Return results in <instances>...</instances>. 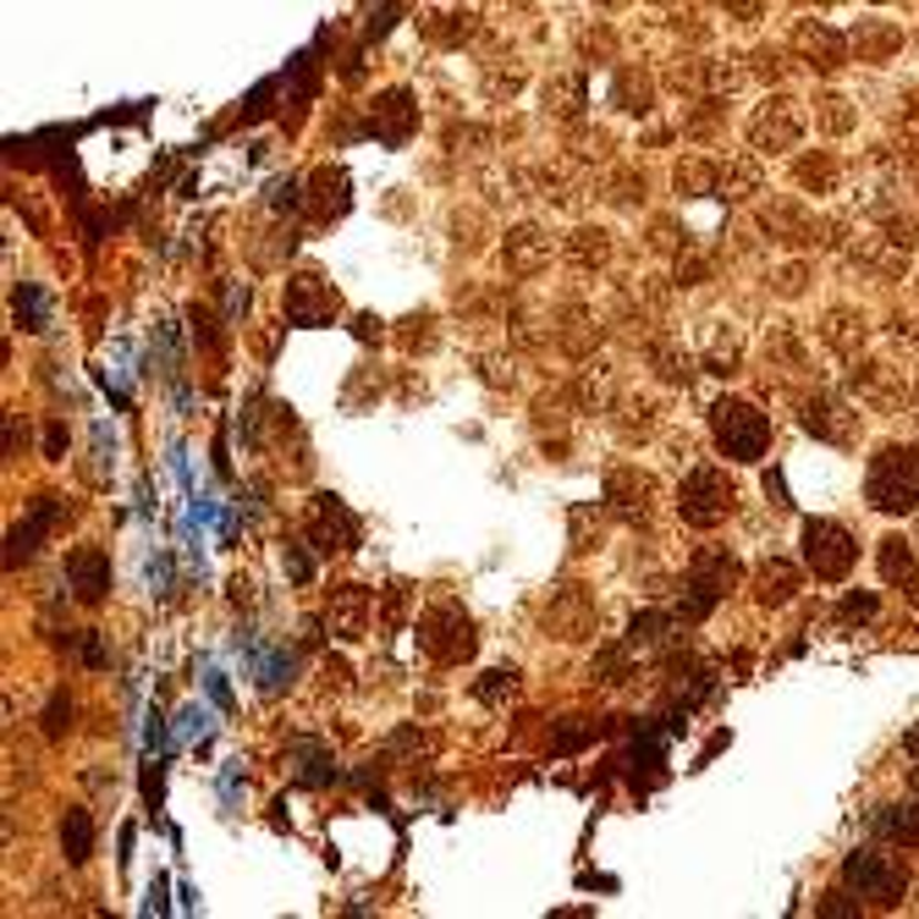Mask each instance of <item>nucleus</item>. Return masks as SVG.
I'll use <instances>...</instances> for the list:
<instances>
[{
	"label": "nucleus",
	"instance_id": "nucleus-31",
	"mask_svg": "<svg viewBox=\"0 0 919 919\" xmlns=\"http://www.w3.org/2000/svg\"><path fill=\"white\" fill-rule=\"evenodd\" d=\"M512 688H518V672H512V666H507V672H484L479 700H490V705H496V700H501V694H512Z\"/></svg>",
	"mask_w": 919,
	"mask_h": 919
},
{
	"label": "nucleus",
	"instance_id": "nucleus-22",
	"mask_svg": "<svg viewBox=\"0 0 919 919\" xmlns=\"http://www.w3.org/2000/svg\"><path fill=\"white\" fill-rule=\"evenodd\" d=\"M568 259H573L579 270H601V265L612 259V237H606L601 226H584V232L568 237Z\"/></svg>",
	"mask_w": 919,
	"mask_h": 919
},
{
	"label": "nucleus",
	"instance_id": "nucleus-6",
	"mask_svg": "<svg viewBox=\"0 0 919 919\" xmlns=\"http://www.w3.org/2000/svg\"><path fill=\"white\" fill-rule=\"evenodd\" d=\"M733 584H738V556H733V551H700V556H694V573H688V595H683L677 612L688 616V622H700Z\"/></svg>",
	"mask_w": 919,
	"mask_h": 919
},
{
	"label": "nucleus",
	"instance_id": "nucleus-28",
	"mask_svg": "<svg viewBox=\"0 0 919 919\" xmlns=\"http://www.w3.org/2000/svg\"><path fill=\"white\" fill-rule=\"evenodd\" d=\"M616 100H622V111H650V83L639 72H622L616 78Z\"/></svg>",
	"mask_w": 919,
	"mask_h": 919
},
{
	"label": "nucleus",
	"instance_id": "nucleus-23",
	"mask_svg": "<svg viewBox=\"0 0 919 919\" xmlns=\"http://www.w3.org/2000/svg\"><path fill=\"white\" fill-rule=\"evenodd\" d=\"M375 116H380V139H386V144H402L408 127H413V105H408V94H386V100L375 105Z\"/></svg>",
	"mask_w": 919,
	"mask_h": 919
},
{
	"label": "nucleus",
	"instance_id": "nucleus-29",
	"mask_svg": "<svg viewBox=\"0 0 919 919\" xmlns=\"http://www.w3.org/2000/svg\"><path fill=\"white\" fill-rule=\"evenodd\" d=\"M848 325H854V314H831V319H826V341H831V347H837V353H854V347H859V341H865V330H859V336H854V330H848Z\"/></svg>",
	"mask_w": 919,
	"mask_h": 919
},
{
	"label": "nucleus",
	"instance_id": "nucleus-9",
	"mask_svg": "<svg viewBox=\"0 0 919 919\" xmlns=\"http://www.w3.org/2000/svg\"><path fill=\"white\" fill-rule=\"evenodd\" d=\"M601 496H606V507H612L622 523H644L650 507H655V479L639 473V468H612Z\"/></svg>",
	"mask_w": 919,
	"mask_h": 919
},
{
	"label": "nucleus",
	"instance_id": "nucleus-2",
	"mask_svg": "<svg viewBox=\"0 0 919 919\" xmlns=\"http://www.w3.org/2000/svg\"><path fill=\"white\" fill-rule=\"evenodd\" d=\"M865 496L881 512H915L919 507V447H887L881 458L870 462Z\"/></svg>",
	"mask_w": 919,
	"mask_h": 919
},
{
	"label": "nucleus",
	"instance_id": "nucleus-34",
	"mask_svg": "<svg viewBox=\"0 0 919 919\" xmlns=\"http://www.w3.org/2000/svg\"><path fill=\"white\" fill-rule=\"evenodd\" d=\"M595 738V722H584V727H562L556 733V755H568V749H579V744H590Z\"/></svg>",
	"mask_w": 919,
	"mask_h": 919
},
{
	"label": "nucleus",
	"instance_id": "nucleus-14",
	"mask_svg": "<svg viewBox=\"0 0 919 919\" xmlns=\"http://www.w3.org/2000/svg\"><path fill=\"white\" fill-rule=\"evenodd\" d=\"M501 259H507L512 276H540V270L551 265V237H545L540 226H518V232L507 237Z\"/></svg>",
	"mask_w": 919,
	"mask_h": 919
},
{
	"label": "nucleus",
	"instance_id": "nucleus-4",
	"mask_svg": "<svg viewBox=\"0 0 919 919\" xmlns=\"http://www.w3.org/2000/svg\"><path fill=\"white\" fill-rule=\"evenodd\" d=\"M804 562H809L815 579L837 584V579L854 573L859 545H854V534H848L843 523H831V518H809V523H804Z\"/></svg>",
	"mask_w": 919,
	"mask_h": 919
},
{
	"label": "nucleus",
	"instance_id": "nucleus-20",
	"mask_svg": "<svg viewBox=\"0 0 919 919\" xmlns=\"http://www.w3.org/2000/svg\"><path fill=\"white\" fill-rule=\"evenodd\" d=\"M61 854H67V865H89V854H94V820H89V809H67V820H61Z\"/></svg>",
	"mask_w": 919,
	"mask_h": 919
},
{
	"label": "nucleus",
	"instance_id": "nucleus-5",
	"mask_svg": "<svg viewBox=\"0 0 919 919\" xmlns=\"http://www.w3.org/2000/svg\"><path fill=\"white\" fill-rule=\"evenodd\" d=\"M843 881H848L859 898H870L876 909H898L903 892H909L903 865H892V859H881V854H870V848H859V854L843 859Z\"/></svg>",
	"mask_w": 919,
	"mask_h": 919
},
{
	"label": "nucleus",
	"instance_id": "nucleus-32",
	"mask_svg": "<svg viewBox=\"0 0 919 919\" xmlns=\"http://www.w3.org/2000/svg\"><path fill=\"white\" fill-rule=\"evenodd\" d=\"M67 716H72V705H67V694H55V700L44 705V738H61V733H67Z\"/></svg>",
	"mask_w": 919,
	"mask_h": 919
},
{
	"label": "nucleus",
	"instance_id": "nucleus-18",
	"mask_svg": "<svg viewBox=\"0 0 919 919\" xmlns=\"http://www.w3.org/2000/svg\"><path fill=\"white\" fill-rule=\"evenodd\" d=\"M876 831H881L887 843L919 848V798H909V804H887V809L876 815Z\"/></svg>",
	"mask_w": 919,
	"mask_h": 919
},
{
	"label": "nucleus",
	"instance_id": "nucleus-11",
	"mask_svg": "<svg viewBox=\"0 0 919 919\" xmlns=\"http://www.w3.org/2000/svg\"><path fill=\"white\" fill-rule=\"evenodd\" d=\"M67 579H72V590H78L83 606H100L111 595V556L100 545H78L67 556Z\"/></svg>",
	"mask_w": 919,
	"mask_h": 919
},
{
	"label": "nucleus",
	"instance_id": "nucleus-26",
	"mask_svg": "<svg viewBox=\"0 0 919 919\" xmlns=\"http://www.w3.org/2000/svg\"><path fill=\"white\" fill-rule=\"evenodd\" d=\"M711 182H716V165H711V160H688V165H677V187H683L688 198L711 193Z\"/></svg>",
	"mask_w": 919,
	"mask_h": 919
},
{
	"label": "nucleus",
	"instance_id": "nucleus-13",
	"mask_svg": "<svg viewBox=\"0 0 919 919\" xmlns=\"http://www.w3.org/2000/svg\"><path fill=\"white\" fill-rule=\"evenodd\" d=\"M364 616H369V595H364L358 584L330 590V606H325V627H330V639H341V644L364 639Z\"/></svg>",
	"mask_w": 919,
	"mask_h": 919
},
{
	"label": "nucleus",
	"instance_id": "nucleus-27",
	"mask_svg": "<svg viewBox=\"0 0 919 919\" xmlns=\"http://www.w3.org/2000/svg\"><path fill=\"white\" fill-rule=\"evenodd\" d=\"M579 402H584V408H606V402H612V369H584Z\"/></svg>",
	"mask_w": 919,
	"mask_h": 919
},
{
	"label": "nucleus",
	"instance_id": "nucleus-15",
	"mask_svg": "<svg viewBox=\"0 0 919 919\" xmlns=\"http://www.w3.org/2000/svg\"><path fill=\"white\" fill-rule=\"evenodd\" d=\"M793 590H798V573H793L782 556H770V562L755 568V601H760V606H787Z\"/></svg>",
	"mask_w": 919,
	"mask_h": 919
},
{
	"label": "nucleus",
	"instance_id": "nucleus-25",
	"mask_svg": "<svg viewBox=\"0 0 919 919\" xmlns=\"http://www.w3.org/2000/svg\"><path fill=\"white\" fill-rule=\"evenodd\" d=\"M11 308H17L22 330H44V325H50V298H44L39 287H17V298H11Z\"/></svg>",
	"mask_w": 919,
	"mask_h": 919
},
{
	"label": "nucleus",
	"instance_id": "nucleus-12",
	"mask_svg": "<svg viewBox=\"0 0 919 919\" xmlns=\"http://www.w3.org/2000/svg\"><path fill=\"white\" fill-rule=\"evenodd\" d=\"M336 314V287L319 276H293L287 282V319L293 325H330Z\"/></svg>",
	"mask_w": 919,
	"mask_h": 919
},
{
	"label": "nucleus",
	"instance_id": "nucleus-33",
	"mask_svg": "<svg viewBox=\"0 0 919 919\" xmlns=\"http://www.w3.org/2000/svg\"><path fill=\"white\" fill-rule=\"evenodd\" d=\"M755 182H760V176H755V165H738L733 176H722V198H744Z\"/></svg>",
	"mask_w": 919,
	"mask_h": 919
},
{
	"label": "nucleus",
	"instance_id": "nucleus-16",
	"mask_svg": "<svg viewBox=\"0 0 919 919\" xmlns=\"http://www.w3.org/2000/svg\"><path fill=\"white\" fill-rule=\"evenodd\" d=\"M545 105L562 116V122H579L584 105H590V89H584V72H562L545 83Z\"/></svg>",
	"mask_w": 919,
	"mask_h": 919
},
{
	"label": "nucleus",
	"instance_id": "nucleus-1",
	"mask_svg": "<svg viewBox=\"0 0 919 919\" xmlns=\"http://www.w3.org/2000/svg\"><path fill=\"white\" fill-rule=\"evenodd\" d=\"M711 430H716V447L733 462H760L770 447V419L744 397H722L711 408Z\"/></svg>",
	"mask_w": 919,
	"mask_h": 919
},
{
	"label": "nucleus",
	"instance_id": "nucleus-38",
	"mask_svg": "<svg viewBox=\"0 0 919 919\" xmlns=\"http://www.w3.org/2000/svg\"><path fill=\"white\" fill-rule=\"evenodd\" d=\"M915 787H919V770H915Z\"/></svg>",
	"mask_w": 919,
	"mask_h": 919
},
{
	"label": "nucleus",
	"instance_id": "nucleus-17",
	"mask_svg": "<svg viewBox=\"0 0 919 919\" xmlns=\"http://www.w3.org/2000/svg\"><path fill=\"white\" fill-rule=\"evenodd\" d=\"M798 50H804L809 67H820V72H837V67H843V39H837L831 28H820V22H804V28H798Z\"/></svg>",
	"mask_w": 919,
	"mask_h": 919
},
{
	"label": "nucleus",
	"instance_id": "nucleus-3",
	"mask_svg": "<svg viewBox=\"0 0 919 919\" xmlns=\"http://www.w3.org/2000/svg\"><path fill=\"white\" fill-rule=\"evenodd\" d=\"M733 501H738V490H733V479L722 473V468H694L688 479H683V490H677V512H683V523L688 529H716L727 512H733Z\"/></svg>",
	"mask_w": 919,
	"mask_h": 919
},
{
	"label": "nucleus",
	"instance_id": "nucleus-19",
	"mask_svg": "<svg viewBox=\"0 0 919 919\" xmlns=\"http://www.w3.org/2000/svg\"><path fill=\"white\" fill-rule=\"evenodd\" d=\"M50 518H55V501L44 496V501H39V512H33L28 523H17V529H11V551H6V568H17V562H28V556L39 551V534L50 529Z\"/></svg>",
	"mask_w": 919,
	"mask_h": 919
},
{
	"label": "nucleus",
	"instance_id": "nucleus-37",
	"mask_svg": "<svg viewBox=\"0 0 919 919\" xmlns=\"http://www.w3.org/2000/svg\"><path fill=\"white\" fill-rule=\"evenodd\" d=\"M83 661H89V666H105V644H100V633L83 639Z\"/></svg>",
	"mask_w": 919,
	"mask_h": 919
},
{
	"label": "nucleus",
	"instance_id": "nucleus-7",
	"mask_svg": "<svg viewBox=\"0 0 919 919\" xmlns=\"http://www.w3.org/2000/svg\"><path fill=\"white\" fill-rule=\"evenodd\" d=\"M419 644L441 661V666H458L473 655V622L458 606H436V612L419 622Z\"/></svg>",
	"mask_w": 919,
	"mask_h": 919
},
{
	"label": "nucleus",
	"instance_id": "nucleus-8",
	"mask_svg": "<svg viewBox=\"0 0 919 919\" xmlns=\"http://www.w3.org/2000/svg\"><path fill=\"white\" fill-rule=\"evenodd\" d=\"M308 545L314 551H353L358 545V518L336 501V496H319L314 507H308Z\"/></svg>",
	"mask_w": 919,
	"mask_h": 919
},
{
	"label": "nucleus",
	"instance_id": "nucleus-10",
	"mask_svg": "<svg viewBox=\"0 0 919 919\" xmlns=\"http://www.w3.org/2000/svg\"><path fill=\"white\" fill-rule=\"evenodd\" d=\"M798 133H804V111L793 105V100H770V105H760V116L749 122V139H755V150H793L798 144Z\"/></svg>",
	"mask_w": 919,
	"mask_h": 919
},
{
	"label": "nucleus",
	"instance_id": "nucleus-24",
	"mask_svg": "<svg viewBox=\"0 0 919 919\" xmlns=\"http://www.w3.org/2000/svg\"><path fill=\"white\" fill-rule=\"evenodd\" d=\"M293 755H298V782H304V787H325V782H336V766H330V755H325V749H319V744H298V749H293Z\"/></svg>",
	"mask_w": 919,
	"mask_h": 919
},
{
	"label": "nucleus",
	"instance_id": "nucleus-30",
	"mask_svg": "<svg viewBox=\"0 0 919 919\" xmlns=\"http://www.w3.org/2000/svg\"><path fill=\"white\" fill-rule=\"evenodd\" d=\"M733 364H738V336L727 330V336H716V347H711V369H716V375H733Z\"/></svg>",
	"mask_w": 919,
	"mask_h": 919
},
{
	"label": "nucleus",
	"instance_id": "nucleus-21",
	"mask_svg": "<svg viewBox=\"0 0 919 919\" xmlns=\"http://www.w3.org/2000/svg\"><path fill=\"white\" fill-rule=\"evenodd\" d=\"M881 579L887 584H919V562H915V545L903 534L881 540Z\"/></svg>",
	"mask_w": 919,
	"mask_h": 919
},
{
	"label": "nucleus",
	"instance_id": "nucleus-35",
	"mask_svg": "<svg viewBox=\"0 0 919 919\" xmlns=\"http://www.w3.org/2000/svg\"><path fill=\"white\" fill-rule=\"evenodd\" d=\"M843 616H848V622H870V616H876V595H848V601H843Z\"/></svg>",
	"mask_w": 919,
	"mask_h": 919
},
{
	"label": "nucleus",
	"instance_id": "nucleus-36",
	"mask_svg": "<svg viewBox=\"0 0 919 919\" xmlns=\"http://www.w3.org/2000/svg\"><path fill=\"white\" fill-rule=\"evenodd\" d=\"M820 915H826V919H848V915H859V903H843V898H826V903H820Z\"/></svg>",
	"mask_w": 919,
	"mask_h": 919
}]
</instances>
